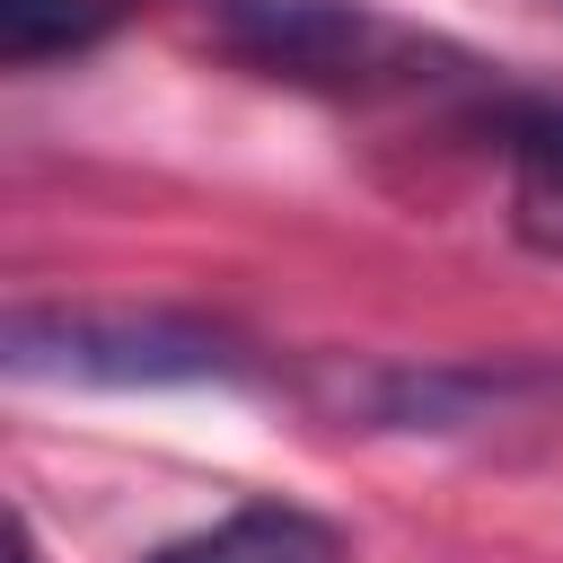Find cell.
<instances>
[{"mask_svg":"<svg viewBox=\"0 0 563 563\" xmlns=\"http://www.w3.org/2000/svg\"><path fill=\"white\" fill-rule=\"evenodd\" d=\"M106 0H0V44L9 62H53V53H79L106 35Z\"/></svg>","mask_w":563,"mask_h":563,"instance_id":"cell-4","label":"cell"},{"mask_svg":"<svg viewBox=\"0 0 563 563\" xmlns=\"http://www.w3.org/2000/svg\"><path fill=\"white\" fill-rule=\"evenodd\" d=\"M141 563H343V537L299 501H238L194 537H167Z\"/></svg>","mask_w":563,"mask_h":563,"instance_id":"cell-2","label":"cell"},{"mask_svg":"<svg viewBox=\"0 0 563 563\" xmlns=\"http://www.w3.org/2000/svg\"><path fill=\"white\" fill-rule=\"evenodd\" d=\"M501 158H510V220L545 255H563V97H528L501 114Z\"/></svg>","mask_w":563,"mask_h":563,"instance_id":"cell-3","label":"cell"},{"mask_svg":"<svg viewBox=\"0 0 563 563\" xmlns=\"http://www.w3.org/2000/svg\"><path fill=\"white\" fill-rule=\"evenodd\" d=\"M9 378L62 387H202L238 378V343L185 308H18L0 334Z\"/></svg>","mask_w":563,"mask_h":563,"instance_id":"cell-1","label":"cell"},{"mask_svg":"<svg viewBox=\"0 0 563 563\" xmlns=\"http://www.w3.org/2000/svg\"><path fill=\"white\" fill-rule=\"evenodd\" d=\"M18 563H35V537H26V528H18Z\"/></svg>","mask_w":563,"mask_h":563,"instance_id":"cell-5","label":"cell"}]
</instances>
